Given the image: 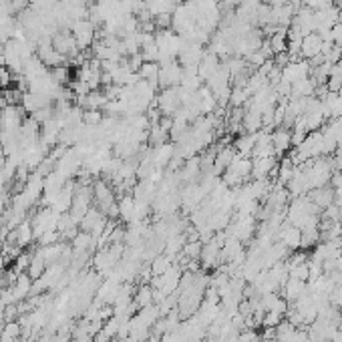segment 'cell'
I'll list each match as a JSON object with an SVG mask.
<instances>
[{
    "instance_id": "1",
    "label": "cell",
    "mask_w": 342,
    "mask_h": 342,
    "mask_svg": "<svg viewBox=\"0 0 342 342\" xmlns=\"http://www.w3.org/2000/svg\"><path fill=\"white\" fill-rule=\"evenodd\" d=\"M278 238L280 242L288 248V250H300V238H302V229L288 224V226H282L278 229Z\"/></svg>"
},
{
    "instance_id": "2",
    "label": "cell",
    "mask_w": 342,
    "mask_h": 342,
    "mask_svg": "<svg viewBox=\"0 0 342 342\" xmlns=\"http://www.w3.org/2000/svg\"><path fill=\"white\" fill-rule=\"evenodd\" d=\"M308 200L316 205L318 209L320 207L326 209V207H330V205L334 204V189H330V187H326V185L316 187V189H310V191H308Z\"/></svg>"
},
{
    "instance_id": "3",
    "label": "cell",
    "mask_w": 342,
    "mask_h": 342,
    "mask_svg": "<svg viewBox=\"0 0 342 342\" xmlns=\"http://www.w3.org/2000/svg\"><path fill=\"white\" fill-rule=\"evenodd\" d=\"M280 292H282V298H284V300H288V302H296L298 298L306 292V282L296 280V278H288V282L280 288Z\"/></svg>"
},
{
    "instance_id": "4",
    "label": "cell",
    "mask_w": 342,
    "mask_h": 342,
    "mask_svg": "<svg viewBox=\"0 0 342 342\" xmlns=\"http://www.w3.org/2000/svg\"><path fill=\"white\" fill-rule=\"evenodd\" d=\"M290 145H292V131H288V129H278V131L272 133V147H274V151H276V155L284 153Z\"/></svg>"
},
{
    "instance_id": "5",
    "label": "cell",
    "mask_w": 342,
    "mask_h": 342,
    "mask_svg": "<svg viewBox=\"0 0 342 342\" xmlns=\"http://www.w3.org/2000/svg\"><path fill=\"white\" fill-rule=\"evenodd\" d=\"M256 133H250V135H244L240 137V139H236V143H233V149H236V153L238 155H242V157H248L251 151H254V147H256Z\"/></svg>"
},
{
    "instance_id": "6",
    "label": "cell",
    "mask_w": 342,
    "mask_h": 342,
    "mask_svg": "<svg viewBox=\"0 0 342 342\" xmlns=\"http://www.w3.org/2000/svg\"><path fill=\"white\" fill-rule=\"evenodd\" d=\"M46 270V262L45 258L41 256V251H34L32 254V258H30V264H28V276L32 278V280H39Z\"/></svg>"
},
{
    "instance_id": "7",
    "label": "cell",
    "mask_w": 342,
    "mask_h": 342,
    "mask_svg": "<svg viewBox=\"0 0 342 342\" xmlns=\"http://www.w3.org/2000/svg\"><path fill=\"white\" fill-rule=\"evenodd\" d=\"M316 244H320V231L318 228L302 229V238H300V248L302 250H310Z\"/></svg>"
},
{
    "instance_id": "8",
    "label": "cell",
    "mask_w": 342,
    "mask_h": 342,
    "mask_svg": "<svg viewBox=\"0 0 342 342\" xmlns=\"http://www.w3.org/2000/svg\"><path fill=\"white\" fill-rule=\"evenodd\" d=\"M133 302L139 306V310L145 308V306H149V304H153V288H151V286H141V288L137 290Z\"/></svg>"
},
{
    "instance_id": "9",
    "label": "cell",
    "mask_w": 342,
    "mask_h": 342,
    "mask_svg": "<svg viewBox=\"0 0 342 342\" xmlns=\"http://www.w3.org/2000/svg\"><path fill=\"white\" fill-rule=\"evenodd\" d=\"M169 268H171V256H167V254L155 256V260H153V264H151V272H153V276H161V274L167 272Z\"/></svg>"
},
{
    "instance_id": "10",
    "label": "cell",
    "mask_w": 342,
    "mask_h": 342,
    "mask_svg": "<svg viewBox=\"0 0 342 342\" xmlns=\"http://www.w3.org/2000/svg\"><path fill=\"white\" fill-rule=\"evenodd\" d=\"M133 209H135V200L131 195H125L121 202H119V215L123 220H131L133 218Z\"/></svg>"
},
{
    "instance_id": "11",
    "label": "cell",
    "mask_w": 342,
    "mask_h": 342,
    "mask_svg": "<svg viewBox=\"0 0 342 342\" xmlns=\"http://www.w3.org/2000/svg\"><path fill=\"white\" fill-rule=\"evenodd\" d=\"M202 250H204V244L197 240V242H185V246H183L182 251L189 260H197V258L202 256Z\"/></svg>"
},
{
    "instance_id": "12",
    "label": "cell",
    "mask_w": 342,
    "mask_h": 342,
    "mask_svg": "<svg viewBox=\"0 0 342 342\" xmlns=\"http://www.w3.org/2000/svg\"><path fill=\"white\" fill-rule=\"evenodd\" d=\"M290 278H296V280H302V282H308L310 280V270H308V262H304V264H300V266H292L290 270Z\"/></svg>"
},
{
    "instance_id": "13",
    "label": "cell",
    "mask_w": 342,
    "mask_h": 342,
    "mask_svg": "<svg viewBox=\"0 0 342 342\" xmlns=\"http://www.w3.org/2000/svg\"><path fill=\"white\" fill-rule=\"evenodd\" d=\"M282 320H284V316H282V314H276V312H266L262 326H264V328H276V326H278Z\"/></svg>"
},
{
    "instance_id": "14",
    "label": "cell",
    "mask_w": 342,
    "mask_h": 342,
    "mask_svg": "<svg viewBox=\"0 0 342 342\" xmlns=\"http://www.w3.org/2000/svg\"><path fill=\"white\" fill-rule=\"evenodd\" d=\"M328 276V280L334 284V286H340L342 284V270H332L330 274H326Z\"/></svg>"
},
{
    "instance_id": "15",
    "label": "cell",
    "mask_w": 342,
    "mask_h": 342,
    "mask_svg": "<svg viewBox=\"0 0 342 342\" xmlns=\"http://www.w3.org/2000/svg\"><path fill=\"white\" fill-rule=\"evenodd\" d=\"M2 266H4V258L0 256V272H2Z\"/></svg>"
},
{
    "instance_id": "16",
    "label": "cell",
    "mask_w": 342,
    "mask_h": 342,
    "mask_svg": "<svg viewBox=\"0 0 342 342\" xmlns=\"http://www.w3.org/2000/svg\"><path fill=\"white\" fill-rule=\"evenodd\" d=\"M260 342H278L276 338H268V340H260Z\"/></svg>"
}]
</instances>
